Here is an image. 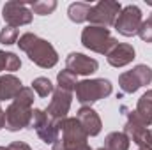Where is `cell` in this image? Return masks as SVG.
Listing matches in <instances>:
<instances>
[{
  "instance_id": "obj_12",
  "label": "cell",
  "mask_w": 152,
  "mask_h": 150,
  "mask_svg": "<svg viewBox=\"0 0 152 150\" xmlns=\"http://www.w3.org/2000/svg\"><path fill=\"white\" fill-rule=\"evenodd\" d=\"M66 69H69L76 76H88L99 69V64L96 58H90L83 53H69L66 58Z\"/></svg>"
},
{
  "instance_id": "obj_2",
  "label": "cell",
  "mask_w": 152,
  "mask_h": 150,
  "mask_svg": "<svg viewBox=\"0 0 152 150\" xmlns=\"http://www.w3.org/2000/svg\"><path fill=\"white\" fill-rule=\"evenodd\" d=\"M18 46L21 51L27 53V57L36 66L42 67V69H51L58 62V55H57L55 48L51 46V42H48L46 39H41L32 32H27L18 39Z\"/></svg>"
},
{
  "instance_id": "obj_20",
  "label": "cell",
  "mask_w": 152,
  "mask_h": 150,
  "mask_svg": "<svg viewBox=\"0 0 152 150\" xmlns=\"http://www.w3.org/2000/svg\"><path fill=\"white\" fill-rule=\"evenodd\" d=\"M57 83H58V88L73 92L76 88V85H78V79H76L75 73H71L69 69H66V71H62V73L57 74Z\"/></svg>"
},
{
  "instance_id": "obj_27",
  "label": "cell",
  "mask_w": 152,
  "mask_h": 150,
  "mask_svg": "<svg viewBox=\"0 0 152 150\" xmlns=\"http://www.w3.org/2000/svg\"><path fill=\"white\" fill-rule=\"evenodd\" d=\"M2 127H5V111L0 108V129Z\"/></svg>"
},
{
  "instance_id": "obj_26",
  "label": "cell",
  "mask_w": 152,
  "mask_h": 150,
  "mask_svg": "<svg viewBox=\"0 0 152 150\" xmlns=\"http://www.w3.org/2000/svg\"><path fill=\"white\" fill-rule=\"evenodd\" d=\"M0 150H32L30 145H27L25 141H12L7 147H0Z\"/></svg>"
},
{
  "instance_id": "obj_16",
  "label": "cell",
  "mask_w": 152,
  "mask_h": 150,
  "mask_svg": "<svg viewBox=\"0 0 152 150\" xmlns=\"http://www.w3.org/2000/svg\"><path fill=\"white\" fill-rule=\"evenodd\" d=\"M90 9H92V5H90V4H87V2H75V4H71V5H69V9H67L69 20H71V21H75V23L88 21Z\"/></svg>"
},
{
  "instance_id": "obj_6",
  "label": "cell",
  "mask_w": 152,
  "mask_h": 150,
  "mask_svg": "<svg viewBox=\"0 0 152 150\" xmlns=\"http://www.w3.org/2000/svg\"><path fill=\"white\" fill-rule=\"evenodd\" d=\"M120 11H122V5L118 2L101 0L96 5H92L90 14H88V21H90V25L108 28V27H112L115 23V20L120 14Z\"/></svg>"
},
{
  "instance_id": "obj_11",
  "label": "cell",
  "mask_w": 152,
  "mask_h": 150,
  "mask_svg": "<svg viewBox=\"0 0 152 150\" xmlns=\"http://www.w3.org/2000/svg\"><path fill=\"white\" fill-rule=\"evenodd\" d=\"M71 101H73L71 92L62 90V88H55L53 97H51V103L48 104V108L44 111H46V115L50 118H53L55 122H60L62 118L67 117L69 108H71Z\"/></svg>"
},
{
  "instance_id": "obj_25",
  "label": "cell",
  "mask_w": 152,
  "mask_h": 150,
  "mask_svg": "<svg viewBox=\"0 0 152 150\" xmlns=\"http://www.w3.org/2000/svg\"><path fill=\"white\" fill-rule=\"evenodd\" d=\"M136 145L138 147H149V149H152V129H145L142 133V136L136 141Z\"/></svg>"
},
{
  "instance_id": "obj_4",
  "label": "cell",
  "mask_w": 152,
  "mask_h": 150,
  "mask_svg": "<svg viewBox=\"0 0 152 150\" xmlns=\"http://www.w3.org/2000/svg\"><path fill=\"white\" fill-rule=\"evenodd\" d=\"M81 44L94 51V53H101V55H108L115 46L118 44L117 39L110 34L108 28L104 27H96V25H88L83 28L81 32Z\"/></svg>"
},
{
  "instance_id": "obj_14",
  "label": "cell",
  "mask_w": 152,
  "mask_h": 150,
  "mask_svg": "<svg viewBox=\"0 0 152 150\" xmlns=\"http://www.w3.org/2000/svg\"><path fill=\"white\" fill-rule=\"evenodd\" d=\"M134 55L136 53H134V48L131 44L120 42L106 55V60L113 67H124V66H127V64H131L134 60Z\"/></svg>"
},
{
  "instance_id": "obj_21",
  "label": "cell",
  "mask_w": 152,
  "mask_h": 150,
  "mask_svg": "<svg viewBox=\"0 0 152 150\" xmlns=\"http://www.w3.org/2000/svg\"><path fill=\"white\" fill-rule=\"evenodd\" d=\"M32 90L37 94L39 97H48L50 94H53L55 92V88H53V83L48 79V78H36L34 81H32Z\"/></svg>"
},
{
  "instance_id": "obj_8",
  "label": "cell",
  "mask_w": 152,
  "mask_h": 150,
  "mask_svg": "<svg viewBox=\"0 0 152 150\" xmlns=\"http://www.w3.org/2000/svg\"><path fill=\"white\" fill-rule=\"evenodd\" d=\"M30 127L36 129L37 136L44 143H55L60 136V129H58V122H55L53 118H50L44 110H34L32 113V120H30Z\"/></svg>"
},
{
  "instance_id": "obj_17",
  "label": "cell",
  "mask_w": 152,
  "mask_h": 150,
  "mask_svg": "<svg viewBox=\"0 0 152 150\" xmlns=\"http://www.w3.org/2000/svg\"><path fill=\"white\" fill-rule=\"evenodd\" d=\"M134 111L138 113L147 125L152 124V90H147L140 99H138V104H136V110Z\"/></svg>"
},
{
  "instance_id": "obj_1",
  "label": "cell",
  "mask_w": 152,
  "mask_h": 150,
  "mask_svg": "<svg viewBox=\"0 0 152 150\" xmlns=\"http://www.w3.org/2000/svg\"><path fill=\"white\" fill-rule=\"evenodd\" d=\"M32 104H34V90L32 87H23L20 94L12 99L9 108L5 110V127L12 133L30 127V120L34 113Z\"/></svg>"
},
{
  "instance_id": "obj_15",
  "label": "cell",
  "mask_w": 152,
  "mask_h": 150,
  "mask_svg": "<svg viewBox=\"0 0 152 150\" xmlns=\"http://www.w3.org/2000/svg\"><path fill=\"white\" fill-rule=\"evenodd\" d=\"M21 81L14 74H4L0 76V101H9L14 99L20 90H21Z\"/></svg>"
},
{
  "instance_id": "obj_5",
  "label": "cell",
  "mask_w": 152,
  "mask_h": 150,
  "mask_svg": "<svg viewBox=\"0 0 152 150\" xmlns=\"http://www.w3.org/2000/svg\"><path fill=\"white\" fill-rule=\"evenodd\" d=\"M76 101L81 103L83 106L92 104L99 99H104L112 94V83L104 78H96V79H83L78 81L76 85Z\"/></svg>"
},
{
  "instance_id": "obj_3",
  "label": "cell",
  "mask_w": 152,
  "mask_h": 150,
  "mask_svg": "<svg viewBox=\"0 0 152 150\" xmlns=\"http://www.w3.org/2000/svg\"><path fill=\"white\" fill-rule=\"evenodd\" d=\"M58 129H60V136L51 145L53 150H92L90 145L87 143L88 136L83 131L78 118H69V117L62 118L58 122Z\"/></svg>"
},
{
  "instance_id": "obj_30",
  "label": "cell",
  "mask_w": 152,
  "mask_h": 150,
  "mask_svg": "<svg viewBox=\"0 0 152 150\" xmlns=\"http://www.w3.org/2000/svg\"><path fill=\"white\" fill-rule=\"evenodd\" d=\"M151 20H152V12H151Z\"/></svg>"
},
{
  "instance_id": "obj_10",
  "label": "cell",
  "mask_w": 152,
  "mask_h": 150,
  "mask_svg": "<svg viewBox=\"0 0 152 150\" xmlns=\"http://www.w3.org/2000/svg\"><path fill=\"white\" fill-rule=\"evenodd\" d=\"M2 18L7 23V27H23L28 25L34 18V12L30 11L27 2H5V5L2 7Z\"/></svg>"
},
{
  "instance_id": "obj_18",
  "label": "cell",
  "mask_w": 152,
  "mask_h": 150,
  "mask_svg": "<svg viewBox=\"0 0 152 150\" xmlns=\"http://www.w3.org/2000/svg\"><path fill=\"white\" fill-rule=\"evenodd\" d=\"M104 149L106 150H129V138L126 133H110L104 138Z\"/></svg>"
},
{
  "instance_id": "obj_22",
  "label": "cell",
  "mask_w": 152,
  "mask_h": 150,
  "mask_svg": "<svg viewBox=\"0 0 152 150\" xmlns=\"http://www.w3.org/2000/svg\"><path fill=\"white\" fill-rule=\"evenodd\" d=\"M28 5H30V11L39 14V16H48L57 9L55 0H39V2H30Z\"/></svg>"
},
{
  "instance_id": "obj_23",
  "label": "cell",
  "mask_w": 152,
  "mask_h": 150,
  "mask_svg": "<svg viewBox=\"0 0 152 150\" xmlns=\"http://www.w3.org/2000/svg\"><path fill=\"white\" fill-rule=\"evenodd\" d=\"M18 39H20V32L14 27H4L0 30V42L5 44V46H11V44L18 42Z\"/></svg>"
},
{
  "instance_id": "obj_19",
  "label": "cell",
  "mask_w": 152,
  "mask_h": 150,
  "mask_svg": "<svg viewBox=\"0 0 152 150\" xmlns=\"http://www.w3.org/2000/svg\"><path fill=\"white\" fill-rule=\"evenodd\" d=\"M21 67V60L20 57H16L14 53L11 51H0V73L4 71H9V73H14Z\"/></svg>"
},
{
  "instance_id": "obj_29",
  "label": "cell",
  "mask_w": 152,
  "mask_h": 150,
  "mask_svg": "<svg viewBox=\"0 0 152 150\" xmlns=\"http://www.w3.org/2000/svg\"><path fill=\"white\" fill-rule=\"evenodd\" d=\"M97 150H106V149H104V147H101V149H97Z\"/></svg>"
},
{
  "instance_id": "obj_13",
  "label": "cell",
  "mask_w": 152,
  "mask_h": 150,
  "mask_svg": "<svg viewBox=\"0 0 152 150\" xmlns=\"http://www.w3.org/2000/svg\"><path fill=\"white\" fill-rule=\"evenodd\" d=\"M76 118L81 124V127L87 133V136H97L101 133V129H103L99 115H97L96 110H92L90 106H81L78 110V113H76Z\"/></svg>"
},
{
  "instance_id": "obj_9",
  "label": "cell",
  "mask_w": 152,
  "mask_h": 150,
  "mask_svg": "<svg viewBox=\"0 0 152 150\" xmlns=\"http://www.w3.org/2000/svg\"><path fill=\"white\" fill-rule=\"evenodd\" d=\"M152 81V69L149 66H136L131 71H126L118 76V85L126 94H134L138 88L149 85Z\"/></svg>"
},
{
  "instance_id": "obj_24",
  "label": "cell",
  "mask_w": 152,
  "mask_h": 150,
  "mask_svg": "<svg viewBox=\"0 0 152 150\" xmlns=\"http://www.w3.org/2000/svg\"><path fill=\"white\" fill-rule=\"evenodd\" d=\"M138 36H140L142 41H145V42H152V20L151 18L147 21H142L140 30H138Z\"/></svg>"
},
{
  "instance_id": "obj_7",
  "label": "cell",
  "mask_w": 152,
  "mask_h": 150,
  "mask_svg": "<svg viewBox=\"0 0 152 150\" xmlns=\"http://www.w3.org/2000/svg\"><path fill=\"white\" fill-rule=\"evenodd\" d=\"M142 21H143V20H142V11H140V7H138V5H126V7L120 11V14L117 16L113 27L120 36H124V37H133V36L138 34Z\"/></svg>"
},
{
  "instance_id": "obj_28",
  "label": "cell",
  "mask_w": 152,
  "mask_h": 150,
  "mask_svg": "<svg viewBox=\"0 0 152 150\" xmlns=\"http://www.w3.org/2000/svg\"><path fill=\"white\" fill-rule=\"evenodd\" d=\"M138 150H152V149H149V147H140Z\"/></svg>"
}]
</instances>
